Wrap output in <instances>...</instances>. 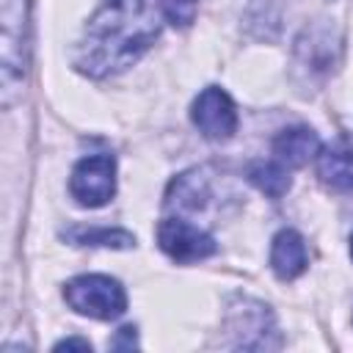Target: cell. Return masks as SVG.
<instances>
[{
    "instance_id": "14",
    "label": "cell",
    "mask_w": 353,
    "mask_h": 353,
    "mask_svg": "<svg viewBox=\"0 0 353 353\" xmlns=\"http://www.w3.org/2000/svg\"><path fill=\"white\" fill-rule=\"evenodd\" d=\"M63 347H83V350H91V345H88V339H61L58 345H55V350H63Z\"/></svg>"
},
{
    "instance_id": "13",
    "label": "cell",
    "mask_w": 353,
    "mask_h": 353,
    "mask_svg": "<svg viewBox=\"0 0 353 353\" xmlns=\"http://www.w3.org/2000/svg\"><path fill=\"white\" fill-rule=\"evenodd\" d=\"M160 11L171 25L188 28L196 19L199 11V0H160Z\"/></svg>"
},
{
    "instance_id": "3",
    "label": "cell",
    "mask_w": 353,
    "mask_h": 353,
    "mask_svg": "<svg viewBox=\"0 0 353 353\" xmlns=\"http://www.w3.org/2000/svg\"><path fill=\"white\" fill-rule=\"evenodd\" d=\"M66 303L85 317L94 320H116L127 309V292L124 287L110 276H77L63 287Z\"/></svg>"
},
{
    "instance_id": "15",
    "label": "cell",
    "mask_w": 353,
    "mask_h": 353,
    "mask_svg": "<svg viewBox=\"0 0 353 353\" xmlns=\"http://www.w3.org/2000/svg\"><path fill=\"white\" fill-rule=\"evenodd\" d=\"M350 256H353V234H350Z\"/></svg>"
},
{
    "instance_id": "1",
    "label": "cell",
    "mask_w": 353,
    "mask_h": 353,
    "mask_svg": "<svg viewBox=\"0 0 353 353\" xmlns=\"http://www.w3.org/2000/svg\"><path fill=\"white\" fill-rule=\"evenodd\" d=\"M160 36L152 0H102L74 47V66L88 77H108L132 66Z\"/></svg>"
},
{
    "instance_id": "9",
    "label": "cell",
    "mask_w": 353,
    "mask_h": 353,
    "mask_svg": "<svg viewBox=\"0 0 353 353\" xmlns=\"http://www.w3.org/2000/svg\"><path fill=\"white\" fill-rule=\"evenodd\" d=\"M317 152H320V141L309 127H290L279 132L273 141V154L279 157L281 165H290V168L306 165Z\"/></svg>"
},
{
    "instance_id": "11",
    "label": "cell",
    "mask_w": 353,
    "mask_h": 353,
    "mask_svg": "<svg viewBox=\"0 0 353 353\" xmlns=\"http://www.w3.org/2000/svg\"><path fill=\"white\" fill-rule=\"evenodd\" d=\"M251 182L270 199H279L287 193L290 188V174L284 171V165H276V163H256L251 171H248Z\"/></svg>"
},
{
    "instance_id": "4",
    "label": "cell",
    "mask_w": 353,
    "mask_h": 353,
    "mask_svg": "<svg viewBox=\"0 0 353 353\" xmlns=\"http://www.w3.org/2000/svg\"><path fill=\"white\" fill-rule=\"evenodd\" d=\"M69 193L83 207L108 204L116 193V160L110 154L83 157L69 176Z\"/></svg>"
},
{
    "instance_id": "5",
    "label": "cell",
    "mask_w": 353,
    "mask_h": 353,
    "mask_svg": "<svg viewBox=\"0 0 353 353\" xmlns=\"http://www.w3.org/2000/svg\"><path fill=\"white\" fill-rule=\"evenodd\" d=\"M190 116L199 132L210 141H229L237 130V108L232 97L218 85H210L196 97Z\"/></svg>"
},
{
    "instance_id": "7",
    "label": "cell",
    "mask_w": 353,
    "mask_h": 353,
    "mask_svg": "<svg viewBox=\"0 0 353 353\" xmlns=\"http://www.w3.org/2000/svg\"><path fill=\"white\" fill-rule=\"evenodd\" d=\"M309 265L306 243L295 229H281L270 245V268L281 281L298 279Z\"/></svg>"
},
{
    "instance_id": "2",
    "label": "cell",
    "mask_w": 353,
    "mask_h": 353,
    "mask_svg": "<svg viewBox=\"0 0 353 353\" xmlns=\"http://www.w3.org/2000/svg\"><path fill=\"white\" fill-rule=\"evenodd\" d=\"M28 66V0H0V97L11 108Z\"/></svg>"
},
{
    "instance_id": "6",
    "label": "cell",
    "mask_w": 353,
    "mask_h": 353,
    "mask_svg": "<svg viewBox=\"0 0 353 353\" xmlns=\"http://www.w3.org/2000/svg\"><path fill=\"white\" fill-rule=\"evenodd\" d=\"M157 243L176 262H199V259H207V256L215 254V240L207 232H201L199 226H193L182 218L160 221Z\"/></svg>"
},
{
    "instance_id": "8",
    "label": "cell",
    "mask_w": 353,
    "mask_h": 353,
    "mask_svg": "<svg viewBox=\"0 0 353 353\" xmlns=\"http://www.w3.org/2000/svg\"><path fill=\"white\" fill-rule=\"evenodd\" d=\"M317 171L325 185L353 190V141H336L317 154Z\"/></svg>"
},
{
    "instance_id": "12",
    "label": "cell",
    "mask_w": 353,
    "mask_h": 353,
    "mask_svg": "<svg viewBox=\"0 0 353 353\" xmlns=\"http://www.w3.org/2000/svg\"><path fill=\"white\" fill-rule=\"evenodd\" d=\"M74 243L80 245H110V248H130L135 237L121 229H80L72 234Z\"/></svg>"
},
{
    "instance_id": "10",
    "label": "cell",
    "mask_w": 353,
    "mask_h": 353,
    "mask_svg": "<svg viewBox=\"0 0 353 353\" xmlns=\"http://www.w3.org/2000/svg\"><path fill=\"white\" fill-rule=\"evenodd\" d=\"M199 176H196V171L176 176V182L171 185V193H168V201L165 204L168 207H176V210H199L204 204V199H207L204 179H199Z\"/></svg>"
}]
</instances>
